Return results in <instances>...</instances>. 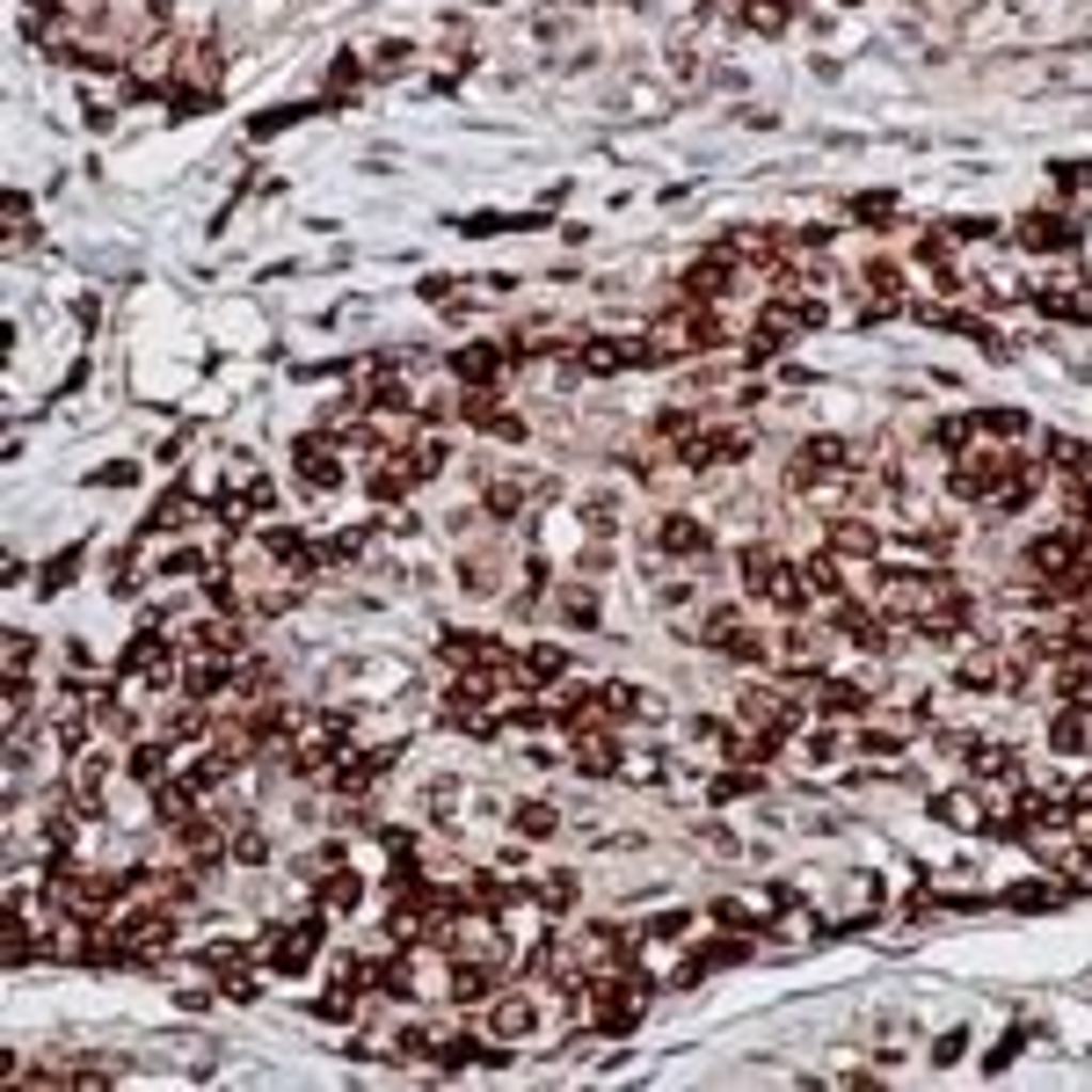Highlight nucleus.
<instances>
[{
	"label": "nucleus",
	"instance_id": "1",
	"mask_svg": "<svg viewBox=\"0 0 1092 1092\" xmlns=\"http://www.w3.org/2000/svg\"><path fill=\"white\" fill-rule=\"evenodd\" d=\"M321 939H328L321 918H299V925H284L278 939H263V962H270L278 976H299L314 954H321Z\"/></svg>",
	"mask_w": 1092,
	"mask_h": 1092
},
{
	"label": "nucleus",
	"instance_id": "2",
	"mask_svg": "<svg viewBox=\"0 0 1092 1092\" xmlns=\"http://www.w3.org/2000/svg\"><path fill=\"white\" fill-rule=\"evenodd\" d=\"M707 648L728 655V663H765V642H758V627H750L743 612H714V619H707Z\"/></svg>",
	"mask_w": 1092,
	"mask_h": 1092
},
{
	"label": "nucleus",
	"instance_id": "3",
	"mask_svg": "<svg viewBox=\"0 0 1092 1092\" xmlns=\"http://www.w3.org/2000/svg\"><path fill=\"white\" fill-rule=\"evenodd\" d=\"M845 438H809V445L794 452V481L809 488V481H830V474H845Z\"/></svg>",
	"mask_w": 1092,
	"mask_h": 1092
},
{
	"label": "nucleus",
	"instance_id": "4",
	"mask_svg": "<svg viewBox=\"0 0 1092 1092\" xmlns=\"http://www.w3.org/2000/svg\"><path fill=\"white\" fill-rule=\"evenodd\" d=\"M510 358H518V343H466V350L452 358V371H459L466 386H488V379H495Z\"/></svg>",
	"mask_w": 1092,
	"mask_h": 1092
},
{
	"label": "nucleus",
	"instance_id": "5",
	"mask_svg": "<svg viewBox=\"0 0 1092 1092\" xmlns=\"http://www.w3.org/2000/svg\"><path fill=\"white\" fill-rule=\"evenodd\" d=\"M299 474H306V488H335L343 481V445H328V438H299Z\"/></svg>",
	"mask_w": 1092,
	"mask_h": 1092
},
{
	"label": "nucleus",
	"instance_id": "6",
	"mask_svg": "<svg viewBox=\"0 0 1092 1092\" xmlns=\"http://www.w3.org/2000/svg\"><path fill=\"white\" fill-rule=\"evenodd\" d=\"M1078 241V226L1071 219H1056V211H1027L1019 219V248H1042V255H1056V248H1071Z\"/></svg>",
	"mask_w": 1092,
	"mask_h": 1092
},
{
	"label": "nucleus",
	"instance_id": "7",
	"mask_svg": "<svg viewBox=\"0 0 1092 1092\" xmlns=\"http://www.w3.org/2000/svg\"><path fill=\"white\" fill-rule=\"evenodd\" d=\"M1049 459H1056V474L1071 488H1086L1092 495V445H1078V438H1049Z\"/></svg>",
	"mask_w": 1092,
	"mask_h": 1092
},
{
	"label": "nucleus",
	"instance_id": "8",
	"mask_svg": "<svg viewBox=\"0 0 1092 1092\" xmlns=\"http://www.w3.org/2000/svg\"><path fill=\"white\" fill-rule=\"evenodd\" d=\"M627 364H642V343H619V335L583 343V371H627Z\"/></svg>",
	"mask_w": 1092,
	"mask_h": 1092
},
{
	"label": "nucleus",
	"instance_id": "9",
	"mask_svg": "<svg viewBox=\"0 0 1092 1092\" xmlns=\"http://www.w3.org/2000/svg\"><path fill=\"white\" fill-rule=\"evenodd\" d=\"M619 765V743H612L605 728H590V735H575V772H590V779H605Z\"/></svg>",
	"mask_w": 1092,
	"mask_h": 1092
},
{
	"label": "nucleus",
	"instance_id": "10",
	"mask_svg": "<svg viewBox=\"0 0 1092 1092\" xmlns=\"http://www.w3.org/2000/svg\"><path fill=\"white\" fill-rule=\"evenodd\" d=\"M830 554H838V561H852V554L867 561V554H882V532H874V525H859V518H845V525L830 532Z\"/></svg>",
	"mask_w": 1092,
	"mask_h": 1092
},
{
	"label": "nucleus",
	"instance_id": "11",
	"mask_svg": "<svg viewBox=\"0 0 1092 1092\" xmlns=\"http://www.w3.org/2000/svg\"><path fill=\"white\" fill-rule=\"evenodd\" d=\"M168 758H175V735H154V743H139V750H131V779L161 787V779H168Z\"/></svg>",
	"mask_w": 1092,
	"mask_h": 1092
},
{
	"label": "nucleus",
	"instance_id": "12",
	"mask_svg": "<svg viewBox=\"0 0 1092 1092\" xmlns=\"http://www.w3.org/2000/svg\"><path fill=\"white\" fill-rule=\"evenodd\" d=\"M561 670H568V648H554V642L518 655V678H525V685H547V678H561Z\"/></svg>",
	"mask_w": 1092,
	"mask_h": 1092
},
{
	"label": "nucleus",
	"instance_id": "13",
	"mask_svg": "<svg viewBox=\"0 0 1092 1092\" xmlns=\"http://www.w3.org/2000/svg\"><path fill=\"white\" fill-rule=\"evenodd\" d=\"M314 896H321V911H358V874H350V867H335V874H321V882H314Z\"/></svg>",
	"mask_w": 1092,
	"mask_h": 1092
},
{
	"label": "nucleus",
	"instance_id": "14",
	"mask_svg": "<svg viewBox=\"0 0 1092 1092\" xmlns=\"http://www.w3.org/2000/svg\"><path fill=\"white\" fill-rule=\"evenodd\" d=\"M488 1019H495V1034H510V1042H518V1034H532V1019H539V1012H532V998H495V1012H488Z\"/></svg>",
	"mask_w": 1092,
	"mask_h": 1092
},
{
	"label": "nucleus",
	"instance_id": "15",
	"mask_svg": "<svg viewBox=\"0 0 1092 1092\" xmlns=\"http://www.w3.org/2000/svg\"><path fill=\"white\" fill-rule=\"evenodd\" d=\"M663 547L670 554H707V525L699 518H663Z\"/></svg>",
	"mask_w": 1092,
	"mask_h": 1092
},
{
	"label": "nucleus",
	"instance_id": "16",
	"mask_svg": "<svg viewBox=\"0 0 1092 1092\" xmlns=\"http://www.w3.org/2000/svg\"><path fill=\"white\" fill-rule=\"evenodd\" d=\"M962 685H969V692H991V685H1006V663H998L991 648H976L969 663H962Z\"/></svg>",
	"mask_w": 1092,
	"mask_h": 1092
},
{
	"label": "nucleus",
	"instance_id": "17",
	"mask_svg": "<svg viewBox=\"0 0 1092 1092\" xmlns=\"http://www.w3.org/2000/svg\"><path fill=\"white\" fill-rule=\"evenodd\" d=\"M932 809H939V823H954V830H976V823H983V802H976V794H939Z\"/></svg>",
	"mask_w": 1092,
	"mask_h": 1092
},
{
	"label": "nucleus",
	"instance_id": "18",
	"mask_svg": "<svg viewBox=\"0 0 1092 1092\" xmlns=\"http://www.w3.org/2000/svg\"><path fill=\"white\" fill-rule=\"evenodd\" d=\"M554 823H561V816L547 809V802H525V809H518V838H554Z\"/></svg>",
	"mask_w": 1092,
	"mask_h": 1092
},
{
	"label": "nucleus",
	"instance_id": "19",
	"mask_svg": "<svg viewBox=\"0 0 1092 1092\" xmlns=\"http://www.w3.org/2000/svg\"><path fill=\"white\" fill-rule=\"evenodd\" d=\"M532 896H539L547 911H568V903H575V874H547V882H532Z\"/></svg>",
	"mask_w": 1092,
	"mask_h": 1092
},
{
	"label": "nucleus",
	"instance_id": "20",
	"mask_svg": "<svg viewBox=\"0 0 1092 1092\" xmlns=\"http://www.w3.org/2000/svg\"><path fill=\"white\" fill-rule=\"evenodd\" d=\"M1049 743H1056V750H1063V758H1078V750H1086V722H1078V714H1056Z\"/></svg>",
	"mask_w": 1092,
	"mask_h": 1092
},
{
	"label": "nucleus",
	"instance_id": "21",
	"mask_svg": "<svg viewBox=\"0 0 1092 1092\" xmlns=\"http://www.w3.org/2000/svg\"><path fill=\"white\" fill-rule=\"evenodd\" d=\"M74 568H81V547L51 554V561H44V590H66V583H74Z\"/></svg>",
	"mask_w": 1092,
	"mask_h": 1092
},
{
	"label": "nucleus",
	"instance_id": "22",
	"mask_svg": "<svg viewBox=\"0 0 1092 1092\" xmlns=\"http://www.w3.org/2000/svg\"><path fill=\"white\" fill-rule=\"evenodd\" d=\"M743 794H758V772L735 765V772H722V779H714V802H743Z\"/></svg>",
	"mask_w": 1092,
	"mask_h": 1092
},
{
	"label": "nucleus",
	"instance_id": "23",
	"mask_svg": "<svg viewBox=\"0 0 1092 1092\" xmlns=\"http://www.w3.org/2000/svg\"><path fill=\"white\" fill-rule=\"evenodd\" d=\"M823 707H830V714H867V692L859 685H823Z\"/></svg>",
	"mask_w": 1092,
	"mask_h": 1092
},
{
	"label": "nucleus",
	"instance_id": "24",
	"mask_svg": "<svg viewBox=\"0 0 1092 1092\" xmlns=\"http://www.w3.org/2000/svg\"><path fill=\"white\" fill-rule=\"evenodd\" d=\"M794 15V0H750V30H779Z\"/></svg>",
	"mask_w": 1092,
	"mask_h": 1092
},
{
	"label": "nucleus",
	"instance_id": "25",
	"mask_svg": "<svg viewBox=\"0 0 1092 1092\" xmlns=\"http://www.w3.org/2000/svg\"><path fill=\"white\" fill-rule=\"evenodd\" d=\"M1006 903H1012V911H1049V903H1056V889H1042V882H1027V889H1012Z\"/></svg>",
	"mask_w": 1092,
	"mask_h": 1092
},
{
	"label": "nucleus",
	"instance_id": "26",
	"mask_svg": "<svg viewBox=\"0 0 1092 1092\" xmlns=\"http://www.w3.org/2000/svg\"><path fill=\"white\" fill-rule=\"evenodd\" d=\"M561 612L575 619V627H590V619H598V598H590V590H568V598H561Z\"/></svg>",
	"mask_w": 1092,
	"mask_h": 1092
},
{
	"label": "nucleus",
	"instance_id": "27",
	"mask_svg": "<svg viewBox=\"0 0 1092 1092\" xmlns=\"http://www.w3.org/2000/svg\"><path fill=\"white\" fill-rule=\"evenodd\" d=\"M234 859H248V867L270 859V838H263V830H241V838H234Z\"/></svg>",
	"mask_w": 1092,
	"mask_h": 1092
},
{
	"label": "nucleus",
	"instance_id": "28",
	"mask_svg": "<svg viewBox=\"0 0 1092 1092\" xmlns=\"http://www.w3.org/2000/svg\"><path fill=\"white\" fill-rule=\"evenodd\" d=\"M30 655H37L30 634H7V670H15V678H30Z\"/></svg>",
	"mask_w": 1092,
	"mask_h": 1092
},
{
	"label": "nucleus",
	"instance_id": "29",
	"mask_svg": "<svg viewBox=\"0 0 1092 1092\" xmlns=\"http://www.w3.org/2000/svg\"><path fill=\"white\" fill-rule=\"evenodd\" d=\"M852 211H859L867 226H882V219H889V211H896V197H882V190H874V197H859V204H852Z\"/></svg>",
	"mask_w": 1092,
	"mask_h": 1092
},
{
	"label": "nucleus",
	"instance_id": "30",
	"mask_svg": "<svg viewBox=\"0 0 1092 1092\" xmlns=\"http://www.w3.org/2000/svg\"><path fill=\"white\" fill-rule=\"evenodd\" d=\"M692 932V911H670V918H655V939H685Z\"/></svg>",
	"mask_w": 1092,
	"mask_h": 1092
},
{
	"label": "nucleus",
	"instance_id": "31",
	"mask_svg": "<svg viewBox=\"0 0 1092 1092\" xmlns=\"http://www.w3.org/2000/svg\"><path fill=\"white\" fill-rule=\"evenodd\" d=\"M1019 1042H1027V1034H1019V1027H1012V1034H1006V1042H998V1049H991V1071H1006V1063H1012V1056H1019Z\"/></svg>",
	"mask_w": 1092,
	"mask_h": 1092
}]
</instances>
